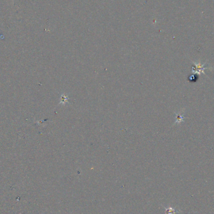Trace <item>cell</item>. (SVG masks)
<instances>
[{
    "mask_svg": "<svg viewBox=\"0 0 214 214\" xmlns=\"http://www.w3.org/2000/svg\"><path fill=\"white\" fill-rule=\"evenodd\" d=\"M166 213L165 214H175L176 213H179V211L176 210L175 209L172 207H169L168 208H165Z\"/></svg>",
    "mask_w": 214,
    "mask_h": 214,
    "instance_id": "2",
    "label": "cell"
},
{
    "mask_svg": "<svg viewBox=\"0 0 214 214\" xmlns=\"http://www.w3.org/2000/svg\"><path fill=\"white\" fill-rule=\"evenodd\" d=\"M195 66V70H192V71H194V73H198L199 75H200L202 73H204V70L206 69V68L204 67L205 65H203L201 63H195L193 62Z\"/></svg>",
    "mask_w": 214,
    "mask_h": 214,
    "instance_id": "1",
    "label": "cell"
},
{
    "mask_svg": "<svg viewBox=\"0 0 214 214\" xmlns=\"http://www.w3.org/2000/svg\"><path fill=\"white\" fill-rule=\"evenodd\" d=\"M61 101H62V102H64L65 100L67 101L68 100V98H67V96H65V95H63L62 96H61Z\"/></svg>",
    "mask_w": 214,
    "mask_h": 214,
    "instance_id": "4",
    "label": "cell"
},
{
    "mask_svg": "<svg viewBox=\"0 0 214 214\" xmlns=\"http://www.w3.org/2000/svg\"><path fill=\"white\" fill-rule=\"evenodd\" d=\"M177 116H176V123H180V122H182L184 120V117H183V115H182L180 113V112L179 113L176 114Z\"/></svg>",
    "mask_w": 214,
    "mask_h": 214,
    "instance_id": "3",
    "label": "cell"
}]
</instances>
